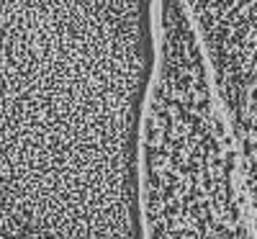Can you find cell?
<instances>
[{"label": "cell", "instance_id": "1", "mask_svg": "<svg viewBox=\"0 0 257 239\" xmlns=\"http://www.w3.org/2000/svg\"><path fill=\"white\" fill-rule=\"evenodd\" d=\"M155 0H0V239L139 208Z\"/></svg>", "mask_w": 257, "mask_h": 239}]
</instances>
